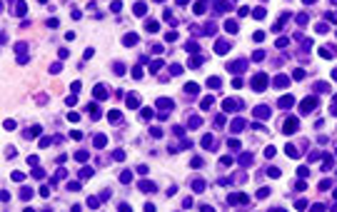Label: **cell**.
Segmentation results:
<instances>
[{"label":"cell","mask_w":337,"mask_h":212,"mask_svg":"<svg viewBox=\"0 0 337 212\" xmlns=\"http://www.w3.org/2000/svg\"><path fill=\"white\" fill-rule=\"evenodd\" d=\"M252 87L255 90H265L267 87V78H265V75H255V78H252Z\"/></svg>","instance_id":"6da1fadb"},{"label":"cell","mask_w":337,"mask_h":212,"mask_svg":"<svg viewBox=\"0 0 337 212\" xmlns=\"http://www.w3.org/2000/svg\"><path fill=\"white\" fill-rule=\"evenodd\" d=\"M315 105H317L315 98H305V102L300 105V110H302V112H310V110H315Z\"/></svg>","instance_id":"7a4b0ae2"},{"label":"cell","mask_w":337,"mask_h":212,"mask_svg":"<svg viewBox=\"0 0 337 212\" xmlns=\"http://www.w3.org/2000/svg\"><path fill=\"white\" fill-rule=\"evenodd\" d=\"M272 85H275V87H287V85H290V78H287V75H277Z\"/></svg>","instance_id":"3957f363"},{"label":"cell","mask_w":337,"mask_h":212,"mask_svg":"<svg viewBox=\"0 0 337 212\" xmlns=\"http://www.w3.org/2000/svg\"><path fill=\"white\" fill-rule=\"evenodd\" d=\"M107 118H110V122H112V125H118V122H122V115H120L118 110H110V112H107Z\"/></svg>","instance_id":"277c9868"},{"label":"cell","mask_w":337,"mask_h":212,"mask_svg":"<svg viewBox=\"0 0 337 212\" xmlns=\"http://www.w3.org/2000/svg\"><path fill=\"white\" fill-rule=\"evenodd\" d=\"M267 115H270V107H265V105H260V107H255V118H262V120H265V118H267Z\"/></svg>","instance_id":"5b68a950"},{"label":"cell","mask_w":337,"mask_h":212,"mask_svg":"<svg viewBox=\"0 0 337 212\" xmlns=\"http://www.w3.org/2000/svg\"><path fill=\"white\" fill-rule=\"evenodd\" d=\"M282 130H285L287 135H290V132H295V130H297V120H295V118H290V120L285 122V127H282Z\"/></svg>","instance_id":"8992f818"},{"label":"cell","mask_w":337,"mask_h":212,"mask_svg":"<svg viewBox=\"0 0 337 212\" xmlns=\"http://www.w3.org/2000/svg\"><path fill=\"white\" fill-rule=\"evenodd\" d=\"M92 95H95V98H100V100H105V98H107V90H105L103 85H95V90H92Z\"/></svg>","instance_id":"52a82bcc"},{"label":"cell","mask_w":337,"mask_h":212,"mask_svg":"<svg viewBox=\"0 0 337 212\" xmlns=\"http://www.w3.org/2000/svg\"><path fill=\"white\" fill-rule=\"evenodd\" d=\"M227 50H230V43H215V52L217 55H225Z\"/></svg>","instance_id":"ba28073f"},{"label":"cell","mask_w":337,"mask_h":212,"mask_svg":"<svg viewBox=\"0 0 337 212\" xmlns=\"http://www.w3.org/2000/svg\"><path fill=\"white\" fill-rule=\"evenodd\" d=\"M292 102H295V98H292V95H285V98L280 100V107H285V110H287V107H292Z\"/></svg>","instance_id":"9c48e42d"},{"label":"cell","mask_w":337,"mask_h":212,"mask_svg":"<svg viewBox=\"0 0 337 212\" xmlns=\"http://www.w3.org/2000/svg\"><path fill=\"white\" fill-rule=\"evenodd\" d=\"M140 105V98H138V95H130V98H127V107H138Z\"/></svg>","instance_id":"30bf717a"},{"label":"cell","mask_w":337,"mask_h":212,"mask_svg":"<svg viewBox=\"0 0 337 212\" xmlns=\"http://www.w3.org/2000/svg\"><path fill=\"white\" fill-rule=\"evenodd\" d=\"M133 10H135V15H145L147 5H145V3H135V8H133Z\"/></svg>","instance_id":"8fae6325"},{"label":"cell","mask_w":337,"mask_h":212,"mask_svg":"<svg viewBox=\"0 0 337 212\" xmlns=\"http://www.w3.org/2000/svg\"><path fill=\"white\" fill-rule=\"evenodd\" d=\"M222 107H225V110L230 112V110H237V107H240V102H232V100H225V105H222Z\"/></svg>","instance_id":"7c38bea8"},{"label":"cell","mask_w":337,"mask_h":212,"mask_svg":"<svg viewBox=\"0 0 337 212\" xmlns=\"http://www.w3.org/2000/svg\"><path fill=\"white\" fill-rule=\"evenodd\" d=\"M135 40H138V35H133V33L125 35V45H135Z\"/></svg>","instance_id":"4fadbf2b"},{"label":"cell","mask_w":337,"mask_h":212,"mask_svg":"<svg viewBox=\"0 0 337 212\" xmlns=\"http://www.w3.org/2000/svg\"><path fill=\"white\" fill-rule=\"evenodd\" d=\"M157 30H160V25H157V23H153V20L147 23V33H157Z\"/></svg>","instance_id":"5bb4252c"},{"label":"cell","mask_w":337,"mask_h":212,"mask_svg":"<svg viewBox=\"0 0 337 212\" xmlns=\"http://www.w3.org/2000/svg\"><path fill=\"white\" fill-rule=\"evenodd\" d=\"M95 147H105V135H98L95 137Z\"/></svg>","instance_id":"9a60e30c"},{"label":"cell","mask_w":337,"mask_h":212,"mask_svg":"<svg viewBox=\"0 0 337 212\" xmlns=\"http://www.w3.org/2000/svg\"><path fill=\"white\" fill-rule=\"evenodd\" d=\"M90 115H92V118H100V107H98V105H90Z\"/></svg>","instance_id":"2e32d148"},{"label":"cell","mask_w":337,"mask_h":212,"mask_svg":"<svg viewBox=\"0 0 337 212\" xmlns=\"http://www.w3.org/2000/svg\"><path fill=\"white\" fill-rule=\"evenodd\" d=\"M192 190H197V192H202V190H205V182H200V180H195V182H192Z\"/></svg>","instance_id":"e0dca14e"},{"label":"cell","mask_w":337,"mask_h":212,"mask_svg":"<svg viewBox=\"0 0 337 212\" xmlns=\"http://www.w3.org/2000/svg\"><path fill=\"white\" fill-rule=\"evenodd\" d=\"M185 90H187V92H197V90H200V87H197V85H195V83H187V85H185Z\"/></svg>","instance_id":"ac0fdd59"},{"label":"cell","mask_w":337,"mask_h":212,"mask_svg":"<svg viewBox=\"0 0 337 212\" xmlns=\"http://www.w3.org/2000/svg\"><path fill=\"white\" fill-rule=\"evenodd\" d=\"M287 155H290V157H297V147H295V145H287Z\"/></svg>","instance_id":"d6986e66"},{"label":"cell","mask_w":337,"mask_h":212,"mask_svg":"<svg viewBox=\"0 0 337 212\" xmlns=\"http://www.w3.org/2000/svg\"><path fill=\"white\" fill-rule=\"evenodd\" d=\"M140 187H142L145 192H150V190H155V185H153V182H140Z\"/></svg>","instance_id":"ffe728a7"},{"label":"cell","mask_w":337,"mask_h":212,"mask_svg":"<svg viewBox=\"0 0 337 212\" xmlns=\"http://www.w3.org/2000/svg\"><path fill=\"white\" fill-rule=\"evenodd\" d=\"M225 28H227V33H235V30H237V23H232V20H230Z\"/></svg>","instance_id":"44dd1931"},{"label":"cell","mask_w":337,"mask_h":212,"mask_svg":"<svg viewBox=\"0 0 337 212\" xmlns=\"http://www.w3.org/2000/svg\"><path fill=\"white\" fill-rule=\"evenodd\" d=\"M255 17H265V8H255Z\"/></svg>","instance_id":"7402d4cb"},{"label":"cell","mask_w":337,"mask_h":212,"mask_svg":"<svg viewBox=\"0 0 337 212\" xmlns=\"http://www.w3.org/2000/svg\"><path fill=\"white\" fill-rule=\"evenodd\" d=\"M133 78H142V67H133Z\"/></svg>","instance_id":"603a6c76"},{"label":"cell","mask_w":337,"mask_h":212,"mask_svg":"<svg viewBox=\"0 0 337 212\" xmlns=\"http://www.w3.org/2000/svg\"><path fill=\"white\" fill-rule=\"evenodd\" d=\"M267 195H270V190H267V187H262V190L257 192V197H267Z\"/></svg>","instance_id":"cb8c5ba5"},{"label":"cell","mask_w":337,"mask_h":212,"mask_svg":"<svg viewBox=\"0 0 337 212\" xmlns=\"http://www.w3.org/2000/svg\"><path fill=\"white\" fill-rule=\"evenodd\" d=\"M68 120H70V122H78V120H80V115H75V112H70V115H68Z\"/></svg>","instance_id":"d4e9b609"},{"label":"cell","mask_w":337,"mask_h":212,"mask_svg":"<svg viewBox=\"0 0 337 212\" xmlns=\"http://www.w3.org/2000/svg\"><path fill=\"white\" fill-rule=\"evenodd\" d=\"M207 85H210V87H220V80H217V78H210V83H207Z\"/></svg>","instance_id":"484cf974"},{"label":"cell","mask_w":337,"mask_h":212,"mask_svg":"<svg viewBox=\"0 0 337 212\" xmlns=\"http://www.w3.org/2000/svg\"><path fill=\"white\" fill-rule=\"evenodd\" d=\"M292 75H295V80H300V78H305V70H295Z\"/></svg>","instance_id":"4316f807"},{"label":"cell","mask_w":337,"mask_h":212,"mask_svg":"<svg viewBox=\"0 0 337 212\" xmlns=\"http://www.w3.org/2000/svg\"><path fill=\"white\" fill-rule=\"evenodd\" d=\"M305 3H307V5H310V3H315V0H305Z\"/></svg>","instance_id":"83f0119b"}]
</instances>
